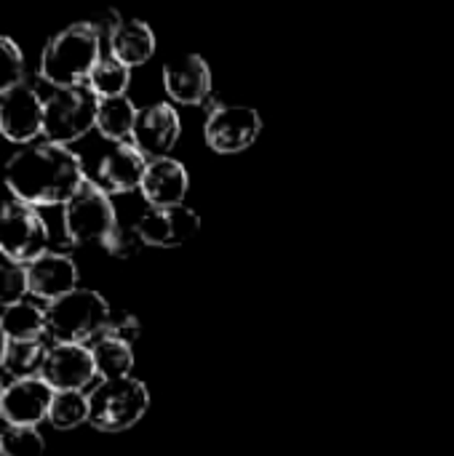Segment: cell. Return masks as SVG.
<instances>
[{
	"label": "cell",
	"instance_id": "obj_1",
	"mask_svg": "<svg viewBox=\"0 0 454 456\" xmlns=\"http://www.w3.org/2000/svg\"><path fill=\"white\" fill-rule=\"evenodd\" d=\"M3 182L27 206H67L86 184V174L83 160L64 144L32 142L5 160Z\"/></svg>",
	"mask_w": 454,
	"mask_h": 456
},
{
	"label": "cell",
	"instance_id": "obj_2",
	"mask_svg": "<svg viewBox=\"0 0 454 456\" xmlns=\"http://www.w3.org/2000/svg\"><path fill=\"white\" fill-rule=\"evenodd\" d=\"M102 61V37L83 21L64 27L40 53V77L54 88L86 86L94 67Z\"/></svg>",
	"mask_w": 454,
	"mask_h": 456
},
{
	"label": "cell",
	"instance_id": "obj_3",
	"mask_svg": "<svg viewBox=\"0 0 454 456\" xmlns=\"http://www.w3.org/2000/svg\"><path fill=\"white\" fill-rule=\"evenodd\" d=\"M45 313L48 334L56 339V345H83L88 339L102 337L112 310L99 291L75 289L67 297L51 302Z\"/></svg>",
	"mask_w": 454,
	"mask_h": 456
},
{
	"label": "cell",
	"instance_id": "obj_4",
	"mask_svg": "<svg viewBox=\"0 0 454 456\" xmlns=\"http://www.w3.org/2000/svg\"><path fill=\"white\" fill-rule=\"evenodd\" d=\"M147 406L150 393L139 379H107L88 393V425L99 433H123L147 414Z\"/></svg>",
	"mask_w": 454,
	"mask_h": 456
},
{
	"label": "cell",
	"instance_id": "obj_5",
	"mask_svg": "<svg viewBox=\"0 0 454 456\" xmlns=\"http://www.w3.org/2000/svg\"><path fill=\"white\" fill-rule=\"evenodd\" d=\"M99 96L86 86L56 88L43 107V136L54 144H70L96 128Z\"/></svg>",
	"mask_w": 454,
	"mask_h": 456
},
{
	"label": "cell",
	"instance_id": "obj_6",
	"mask_svg": "<svg viewBox=\"0 0 454 456\" xmlns=\"http://www.w3.org/2000/svg\"><path fill=\"white\" fill-rule=\"evenodd\" d=\"M48 246V224L35 206L0 200V254L13 265H29Z\"/></svg>",
	"mask_w": 454,
	"mask_h": 456
},
{
	"label": "cell",
	"instance_id": "obj_7",
	"mask_svg": "<svg viewBox=\"0 0 454 456\" xmlns=\"http://www.w3.org/2000/svg\"><path fill=\"white\" fill-rule=\"evenodd\" d=\"M115 224L112 200L94 182H86L64 206V232L72 243H102Z\"/></svg>",
	"mask_w": 454,
	"mask_h": 456
},
{
	"label": "cell",
	"instance_id": "obj_8",
	"mask_svg": "<svg viewBox=\"0 0 454 456\" xmlns=\"http://www.w3.org/2000/svg\"><path fill=\"white\" fill-rule=\"evenodd\" d=\"M262 131V118L246 104H214L209 110L203 136L209 150L219 155H235L249 150Z\"/></svg>",
	"mask_w": 454,
	"mask_h": 456
},
{
	"label": "cell",
	"instance_id": "obj_9",
	"mask_svg": "<svg viewBox=\"0 0 454 456\" xmlns=\"http://www.w3.org/2000/svg\"><path fill=\"white\" fill-rule=\"evenodd\" d=\"M43 107L45 99L29 83H16L0 94V134L16 144H32L43 134Z\"/></svg>",
	"mask_w": 454,
	"mask_h": 456
},
{
	"label": "cell",
	"instance_id": "obj_10",
	"mask_svg": "<svg viewBox=\"0 0 454 456\" xmlns=\"http://www.w3.org/2000/svg\"><path fill=\"white\" fill-rule=\"evenodd\" d=\"M96 377L91 347L86 345H54L45 353L40 379L54 393H80Z\"/></svg>",
	"mask_w": 454,
	"mask_h": 456
},
{
	"label": "cell",
	"instance_id": "obj_11",
	"mask_svg": "<svg viewBox=\"0 0 454 456\" xmlns=\"http://www.w3.org/2000/svg\"><path fill=\"white\" fill-rule=\"evenodd\" d=\"M136 230L144 246L158 248H177L193 240L201 230V216L187 206H169V208H147L136 219Z\"/></svg>",
	"mask_w": 454,
	"mask_h": 456
},
{
	"label": "cell",
	"instance_id": "obj_12",
	"mask_svg": "<svg viewBox=\"0 0 454 456\" xmlns=\"http://www.w3.org/2000/svg\"><path fill=\"white\" fill-rule=\"evenodd\" d=\"M144 171H147L144 155L131 142H123V144H112L96 160L91 182L107 195H123V192L142 187Z\"/></svg>",
	"mask_w": 454,
	"mask_h": 456
},
{
	"label": "cell",
	"instance_id": "obj_13",
	"mask_svg": "<svg viewBox=\"0 0 454 456\" xmlns=\"http://www.w3.org/2000/svg\"><path fill=\"white\" fill-rule=\"evenodd\" d=\"M54 395L56 393L40 377L16 379L3 390L0 417L8 422V428H35L40 419L48 417Z\"/></svg>",
	"mask_w": 454,
	"mask_h": 456
},
{
	"label": "cell",
	"instance_id": "obj_14",
	"mask_svg": "<svg viewBox=\"0 0 454 456\" xmlns=\"http://www.w3.org/2000/svg\"><path fill=\"white\" fill-rule=\"evenodd\" d=\"M179 131H182L179 112L171 104L158 102V104L139 110L136 123H134V134H131V144L142 155H150L153 160L169 158V150L177 144Z\"/></svg>",
	"mask_w": 454,
	"mask_h": 456
},
{
	"label": "cell",
	"instance_id": "obj_15",
	"mask_svg": "<svg viewBox=\"0 0 454 456\" xmlns=\"http://www.w3.org/2000/svg\"><path fill=\"white\" fill-rule=\"evenodd\" d=\"M163 88L177 104H203L211 96V69L203 56L185 53L163 67Z\"/></svg>",
	"mask_w": 454,
	"mask_h": 456
},
{
	"label": "cell",
	"instance_id": "obj_16",
	"mask_svg": "<svg viewBox=\"0 0 454 456\" xmlns=\"http://www.w3.org/2000/svg\"><path fill=\"white\" fill-rule=\"evenodd\" d=\"M27 278H29V294L48 302H56L78 289L75 262L67 254H56V251H45L35 262H29Z\"/></svg>",
	"mask_w": 454,
	"mask_h": 456
},
{
	"label": "cell",
	"instance_id": "obj_17",
	"mask_svg": "<svg viewBox=\"0 0 454 456\" xmlns=\"http://www.w3.org/2000/svg\"><path fill=\"white\" fill-rule=\"evenodd\" d=\"M190 187L187 168L174 158H155L147 160V171L142 179V195L150 203V208H169L182 206Z\"/></svg>",
	"mask_w": 454,
	"mask_h": 456
},
{
	"label": "cell",
	"instance_id": "obj_18",
	"mask_svg": "<svg viewBox=\"0 0 454 456\" xmlns=\"http://www.w3.org/2000/svg\"><path fill=\"white\" fill-rule=\"evenodd\" d=\"M155 53V35L144 21H123L112 35H110V56L120 64L139 67Z\"/></svg>",
	"mask_w": 454,
	"mask_h": 456
},
{
	"label": "cell",
	"instance_id": "obj_19",
	"mask_svg": "<svg viewBox=\"0 0 454 456\" xmlns=\"http://www.w3.org/2000/svg\"><path fill=\"white\" fill-rule=\"evenodd\" d=\"M136 115H139V110L134 107V102L128 96L102 99L99 102V115H96V128L112 144H123L134 134Z\"/></svg>",
	"mask_w": 454,
	"mask_h": 456
},
{
	"label": "cell",
	"instance_id": "obj_20",
	"mask_svg": "<svg viewBox=\"0 0 454 456\" xmlns=\"http://www.w3.org/2000/svg\"><path fill=\"white\" fill-rule=\"evenodd\" d=\"M0 326L8 337V342H24V339H40V334L48 329V313L35 302H19L0 315Z\"/></svg>",
	"mask_w": 454,
	"mask_h": 456
},
{
	"label": "cell",
	"instance_id": "obj_21",
	"mask_svg": "<svg viewBox=\"0 0 454 456\" xmlns=\"http://www.w3.org/2000/svg\"><path fill=\"white\" fill-rule=\"evenodd\" d=\"M91 358H94V366H96V374L102 377V382L123 379L134 369L131 345H123L118 339H107V337L94 339L91 342Z\"/></svg>",
	"mask_w": 454,
	"mask_h": 456
},
{
	"label": "cell",
	"instance_id": "obj_22",
	"mask_svg": "<svg viewBox=\"0 0 454 456\" xmlns=\"http://www.w3.org/2000/svg\"><path fill=\"white\" fill-rule=\"evenodd\" d=\"M45 353H48V347H43L40 339L8 342L0 366H3L13 379H32V377H40Z\"/></svg>",
	"mask_w": 454,
	"mask_h": 456
},
{
	"label": "cell",
	"instance_id": "obj_23",
	"mask_svg": "<svg viewBox=\"0 0 454 456\" xmlns=\"http://www.w3.org/2000/svg\"><path fill=\"white\" fill-rule=\"evenodd\" d=\"M131 83V69L120 61H115L112 56L102 59L91 77H88V88L99 96V99H112V96H126V88Z\"/></svg>",
	"mask_w": 454,
	"mask_h": 456
},
{
	"label": "cell",
	"instance_id": "obj_24",
	"mask_svg": "<svg viewBox=\"0 0 454 456\" xmlns=\"http://www.w3.org/2000/svg\"><path fill=\"white\" fill-rule=\"evenodd\" d=\"M48 419L59 430H72L83 422H88V395L83 393H56Z\"/></svg>",
	"mask_w": 454,
	"mask_h": 456
},
{
	"label": "cell",
	"instance_id": "obj_25",
	"mask_svg": "<svg viewBox=\"0 0 454 456\" xmlns=\"http://www.w3.org/2000/svg\"><path fill=\"white\" fill-rule=\"evenodd\" d=\"M43 436L35 428H8L0 433V456H40Z\"/></svg>",
	"mask_w": 454,
	"mask_h": 456
},
{
	"label": "cell",
	"instance_id": "obj_26",
	"mask_svg": "<svg viewBox=\"0 0 454 456\" xmlns=\"http://www.w3.org/2000/svg\"><path fill=\"white\" fill-rule=\"evenodd\" d=\"M29 294V278H27V265H13L5 262L0 265V307H13L24 302Z\"/></svg>",
	"mask_w": 454,
	"mask_h": 456
},
{
	"label": "cell",
	"instance_id": "obj_27",
	"mask_svg": "<svg viewBox=\"0 0 454 456\" xmlns=\"http://www.w3.org/2000/svg\"><path fill=\"white\" fill-rule=\"evenodd\" d=\"M102 246H104V251H107L110 256L131 259V256H136V254L144 248V240H142L136 224H134V227H128V224H115L112 232L102 240Z\"/></svg>",
	"mask_w": 454,
	"mask_h": 456
},
{
	"label": "cell",
	"instance_id": "obj_28",
	"mask_svg": "<svg viewBox=\"0 0 454 456\" xmlns=\"http://www.w3.org/2000/svg\"><path fill=\"white\" fill-rule=\"evenodd\" d=\"M21 72H24V56L19 45L11 37L0 35V94L21 83Z\"/></svg>",
	"mask_w": 454,
	"mask_h": 456
},
{
	"label": "cell",
	"instance_id": "obj_29",
	"mask_svg": "<svg viewBox=\"0 0 454 456\" xmlns=\"http://www.w3.org/2000/svg\"><path fill=\"white\" fill-rule=\"evenodd\" d=\"M142 334V326L136 321V315L126 313V310H112L110 318H107V326L102 331V337L107 339H118L123 345H134Z\"/></svg>",
	"mask_w": 454,
	"mask_h": 456
},
{
	"label": "cell",
	"instance_id": "obj_30",
	"mask_svg": "<svg viewBox=\"0 0 454 456\" xmlns=\"http://www.w3.org/2000/svg\"><path fill=\"white\" fill-rule=\"evenodd\" d=\"M83 24H88L99 37H110V35L123 24V19L118 16V11L104 8V11H96V13H91L88 19H83Z\"/></svg>",
	"mask_w": 454,
	"mask_h": 456
},
{
	"label": "cell",
	"instance_id": "obj_31",
	"mask_svg": "<svg viewBox=\"0 0 454 456\" xmlns=\"http://www.w3.org/2000/svg\"><path fill=\"white\" fill-rule=\"evenodd\" d=\"M5 347H8V337H5V331H3V326H0V363H3Z\"/></svg>",
	"mask_w": 454,
	"mask_h": 456
},
{
	"label": "cell",
	"instance_id": "obj_32",
	"mask_svg": "<svg viewBox=\"0 0 454 456\" xmlns=\"http://www.w3.org/2000/svg\"><path fill=\"white\" fill-rule=\"evenodd\" d=\"M3 390H5V387H3V382H0V398H3Z\"/></svg>",
	"mask_w": 454,
	"mask_h": 456
}]
</instances>
